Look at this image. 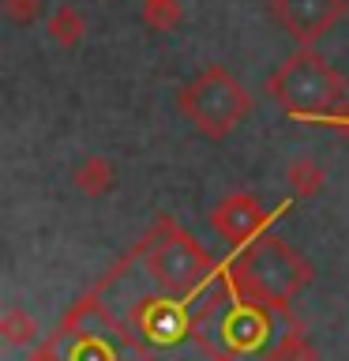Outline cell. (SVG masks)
Returning <instances> with one entry per match:
<instances>
[{"instance_id": "1", "label": "cell", "mask_w": 349, "mask_h": 361, "mask_svg": "<svg viewBox=\"0 0 349 361\" xmlns=\"http://www.w3.org/2000/svg\"><path fill=\"white\" fill-rule=\"evenodd\" d=\"M90 293L124 324L139 361H222L199 327L196 293L180 298L158 286L143 267L139 245Z\"/></svg>"}, {"instance_id": "2", "label": "cell", "mask_w": 349, "mask_h": 361, "mask_svg": "<svg viewBox=\"0 0 349 361\" xmlns=\"http://www.w3.org/2000/svg\"><path fill=\"white\" fill-rule=\"evenodd\" d=\"M199 327L218 350L222 361H281L293 338L304 335V327L293 320L289 309L263 305L248 298L222 275L196 293Z\"/></svg>"}, {"instance_id": "3", "label": "cell", "mask_w": 349, "mask_h": 361, "mask_svg": "<svg viewBox=\"0 0 349 361\" xmlns=\"http://www.w3.org/2000/svg\"><path fill=\"white\" fill-rule=\"evenodd\" d=\"M225 275L241 293L263 301V305H278V309H289L293 301L300 298V290L312 286L315 271L304 259L297 248H289L281 237L263 233L255 237L252 245H244L236 259L225 267Z\"/></svg>"}, {"instance_id": "4", "label": "cell", "mask_w": 349, "mask_h": 361, "mask_svg": "<svg viewBox=\"0 0 349 361\" xmlns=\"http://www.w3.org/2000/svg\"><path fill=\"white\" fill-rule=\"evenodd\" d=\"M30 361H139L124 324L101 305L94 293H87L53 338L30 354Z\"/></svg>"}, {"instance_id": "5", "label": "cell", "mask_w": 349, "mask_h": 361, "mask_svg": "<svg viewBox=\"0 0 349 361\" xmlns=\"http://www.w3.org/2000/svg\"><path fill=\"white\" fill-rule=\"evenodd\" d=\"M263 90L278 102L289 117L319 124L345 106V79L338 68L326 64L312 45H297V53L286 56V64L274 75H267Z\"/></svg>"}, {"instance_id": "6", "label": "cell", "mask_w": 349, "mask_h": 361, "mask_svg": "<svg viewBox=\"0 0 349 361\" xmlns=\"http://www.w3.org/2000/svg\"><path fill=\"white\" fill-rule=\"evenodd\" d=\"M139 256L158 286L169 293H180V298H191V293H199L203 286H210L222 275L218 259L188 230H180L169 214H162L151 226V233L139 241Z\"/></svg>"}, {"instance_id": "7", "label": "cell", "mask_w": 349, "mask_h": 361, "mask_svg": "<svg viewBox=\"0 0 349 361\" xmlns=\"http://www.w3.org/2000/svg\"><path fill=\"white\" fill-rule=\"evenodd\" d=\"M252 106L255 98L248 94V87L222 64H207L177 90V109L210 143H222L225 135H233L248 121Z\"/></svg>"}, {"instance_id": "8", "label": "cell", "mask_w": 349, "mask_h": 361, "mask_svg": "<svg viewBox=\"0 0 349 361\" xmlns=\"http://www.w3.org/2000/svg\"><path fill=\"white\" fill-rule=\"evenodd\" d=\"M267 11L293 45H315L349 16V0H267Z\"/></svg>"}, {"instance_id": "9", "label": "cell", "mask_w": 349, "mask_h": 361, "mask_svg": "<svg viewBox=\"0 0 349 361\" xmlns=\"http://www.w3.org/2000/svg\"><path fill=\"white\" fill-rule=\"evenodd\" d=\"M270 219H274V214H267V207L252 196V192H229V196L210 211V226L236 248H244V245H252L255 237H263Z\"/></svg>"}, {"instance_id": "10", "label": "cell", "mask_w": 349, "mask_h": 361, "mask_svg": "<svg viewBox=\"0 0 349 361\" xmlns=\"http://www.w3.org/2000/svg\"><path fill=\"white\" fill-rule=\"evenodd\" d=\"M72 185L83 192V196L98 200V196H109L113 185H117V169H113V162L106 154H90L79 162V169L72 173Z\"/></svg>"}, {"instance_id": "11", "label": "cell", "mask_w": 349, "mask_h": 361, "mask_svg": "<svg viewBox=\"0 0 349 361\" xmlns=\"http://www.w3.org/2000/svg\"><path fill=\"white\" fill-rule=\"evenodd\" d=\"M45 34H49V42L61 45V49H75V45L83 42V34H87L83 11L72 8V4H61L49 16V23H45Z\"/></svg>"}, {"instance_id": "12", "label": "cell", "mask_w": 349, "mask_h": 361, "mask_svg": "<svg viewBox=\"0 0 349 361\" xmlns=\"http://www.w3.org/2000/svg\"><path fill=\"white\" fill-rule=\"evenodd\" d=\"M286 185H289V192L297 200H312V196H319V192H323L326 173H323V166L315 162V158L300 154V158H293V162L286 166Z\"/></svg>"}, {"instance_id": "13", "label": "cell", "mask_w": 349, "mask_h": 361, "mask_svg": "<svg viewBox=\"0 0 349 361\" xmlns=\"http://www.w3.org/2000/svg\"><path fill=\"white\" fill-rule=\"evenodd\" d=\"M0 338H4L8 346H30L38 343V320L19 309V305H11V309L0 316Z\"/></svg>"}, {"instance_id": "14", "label": "cell", "mask_w": 349, "mask_h": 361, "mask_svg": "<svg viewBox=\"0 0 349 361\" xmlns=\"http://www.w3.org/2000/svg\"><path fill=\"white\" fill-rule=\"evenodd\" d=\"M180 19H184V8H180V0H143V23H146V27H151L154 34L177 30Z\"/></svg>"}, {"instance_id": "15", "label": "cell", "mask_w": 349, "mask_h": 361, "mask_svg": "<svg viewBox=\"0 0 349 361\" xmlns=\"http://www.w3.org/2000/svg\"><path fill=\"white\" fill-rule=\"evenodd\" d=\"M0 8L15 27H34L42 16V0H0Z\"/></svg>"}]
</instances>
